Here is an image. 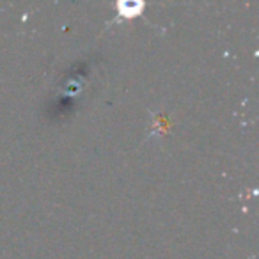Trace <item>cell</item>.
Returning a JSON list of instances; mask_svg holds the SVG:
<instances>
[{"mask_svg":"<svg viewBox=\"0 0 259 259\" xmlns=\"http://www.w3.org/2000/svg\"><path fill=\"white\" fill-rule=\"evenodd\" d=\"M115 9L119 11V15L115 16L114 22H121L122 18H135V16H139L142 13V9H144V2H134V4H115Z\"/></svg>","mask_w":259,"mask_h":259,"instance_id":"1","label":"cell"},{"mask_svg":"<svg viewBox=\"0 0 259 259\" xmlns=\"http://www.w3.org/2000/svg\"><path fill=\"white\" fill-rule=\"evenodd\" d=\"M153 117V124H151V134L148 135V139L151 137H163L165 134H169V119L163 114H156V112H151Z\"/></svg>","mask_w":259,"mask_h":259,"instance_id":"2","label":"cell"}]
</instances>
